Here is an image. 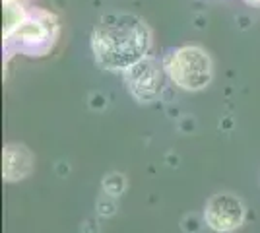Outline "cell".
I'll return each instance as SVG.
<instances>
[{
	"instance_id": "6da1fadb",
	"label": "cell",
	"mask_w": 260,
	"mask_h": 233,
	"mask_svg": "<svg viewBox=\"0 0 260 233\" xmlns=\"http://www.w3.org/2000/svg\"><path fill=\"white\" fill-rule=\"evenodd\" d=\"M91 47L101 66L126 72L130 66L146 58L150 49V31L136 16L113 14L105 16L95 27Z\"/></svg>"
},
{
	"instance_id": "7a4b0ae2",
	"label": "cell",
	"mask_w": 260,
	"mask_h": 233,
	"mask_svg": "<svg viewBox=\"0 0 260 233\" xmlns=\"http://www.w3.org/2000/svg\"><path fill=\"white\" fill-rule=\"evenodd\" d=\"M165 72L179 88L196 91L206 88L212 80V60L200 47H183L167 56Z\"/></svg>"
},
{
	"instance_id": "3957f363",
	"label": "cell",
	"mask_w": 260,
	"mask_h": 233,
	"mask_svg": "<svg viewBox=\"0 0 260 233\" xmlns=\"http://www.w3.org/2000/svg\"><path fill=\"white\" fill-rule=\"evenodd\" d=\"M204 220L214 231L231 233L245 222V206L233 194H214L204 208Z\"/></svg>"
},
{
	"instance_id": "277c9868",
	"label": "cell",
	"mask_w": 260,
	"mask_h": 233,
	"mask_svg": "<svg viewBox=\"0 0 260 233\" xmlns=\"http://www.w3.org/2000/svg\"><path fill=\"white\" fill-rule=\"evenodd\" d=\"M130 93L140 103H152L161 91V70L152 58H142L124 72Z\"/></svg>"
},
{
	"instance_id": "5b68a950",
	"label": "cell",
	"mask_w": 260,
	"mask_h": 233,
	"mask_svg": "<svg viewBox=\"0 0 260 233\" xmlns=\"http://www.w3.org/2000/svg\"><path fill=\"white\" fill-rule=\"evenodd\" d=\"M31 155L23 146H8L4 152V177L8 181H20L31 171Z\"/></svg>"
},
{
	"instance_id": "8992f818",
	"label": "cell",
	"mask_w": 260,
	"mask_h": 233,
	"mask_svg": "<svg viewBox=\"0 0 260 233\" xmlns=\"http://www.w3.org/2000/svg\"><path fill=\"white\" fill-rule=\"evenodd\" d=\"M16 35L22 39V43L31 51V53H39L41 49H47L51 39V29L47 27V22H25L20 23Z\"/></svg>"
}]
</instances>
